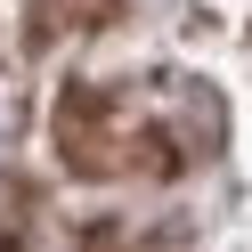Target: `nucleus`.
<instances>
[{
	"label": "nucleus",
	"instance_id": "2",
	"mask_svg": "<svg viewBox=\"0 0 252 252\" xmlns=\"http://www.w3.org/2000/svg\"><path fill=\"white\" fill-rule=\"evenodd\" d=\"M98 25H114V0H25L33 49H49V41H65V33H98Z\"/></svg>",
	"mask_w": 252,
	"mask_h": 252
},
{
	"label": "nucleus",
	"instance_id": "1",
	"mask_svg": "<svg viewBox=\"0 0 252 252\" xmlns=\"http://www.w3.org/2000/svg\"><path fill=\"white\" fill-rule=\"evenodd\" d=\"M57 147H65V163L73 171H130V163H147V130H138L122 106H106L98 90H73L65 106H57Z\"/></svg>",
	"mask_w": 252,
	"mask_h": 252
}]
</instances>
